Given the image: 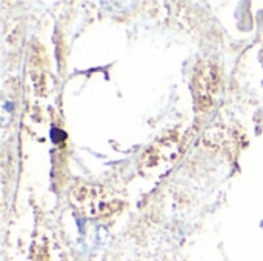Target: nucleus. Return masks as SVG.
I'll return each mask as SVG.
<instances>
[{
	"label": "nucleus",
	"instance_id": "f03ea898",
	"mask_svg": "<svg viewBox=\"0 0 263 261\" xmlns=\"http://www.w3.org/2000/svg\"><path fill=\"white\" fill-rule=\"evenodd\" d=\"M219 88V74L217 69L211 65L199 68L196 72V102L200 108H208L211 98Z\"/></svg>",
	"mask_w": 263,
	"mask_h": 261
},
{
	"label": "nucleus",
	"instance_id": "f257e3e1",
	"mask_svg": "<svg viewBox=\"0 0 263 261\" xmlns=\"http://www.w3.org/2000/svg\"><path fill=\"white\" fill-rule=\"evenodd\" d=\"M76 206L91 217H109L119 212L125 205L109 191L94 186H80L72 192Z\"/></svg>",
	"mask_w": 263,
	"mask_h": 261
}]
</instances>
